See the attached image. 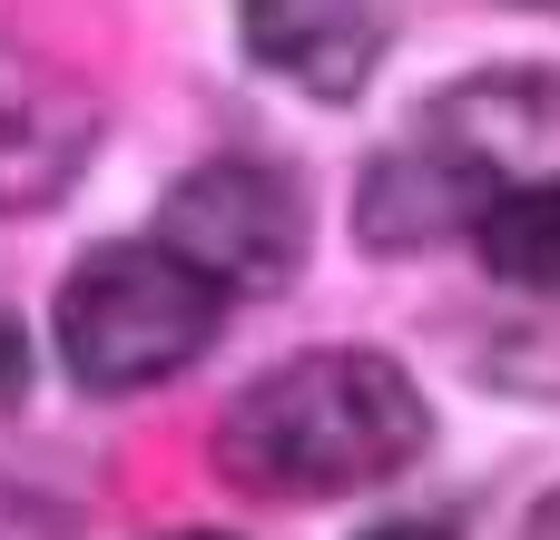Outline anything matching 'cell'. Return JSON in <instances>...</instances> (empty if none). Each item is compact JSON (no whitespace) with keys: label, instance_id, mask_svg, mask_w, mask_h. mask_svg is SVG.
<instances>
[{"label":"cell","instance_id":"cell-7","mask_svg":"<svg viewBox=\"0 0 560 540\" xmlns=\"http://www.w3.org/2000/svg\"><path fill=\"white\" fill-rule=\"evenodd\" d=\"M20 384H30V354H20V334H10V315H0V413L20 403Z\"/></svg>","mask_w":560,"mask_h":540},{"label":"cell","instance_id":"cell-5","mask_svg":"<svg viewBox=\"0 0 560 540\" xmlns=\"http://www.w3.org/2000/svg\"><path fill=\"white\" fill-rule=\"evenodd\" d=\"M236 30L256 49V69L315 89V98H354L384 59V0H236Z\"/></svg>","mask_w":560,"mask_h":540},{"label":"cell","instance_id":"cell-9","mask_svg":"<svg viewBox=\"0 0 560 540\" xmlns=\"http://www.w3.org/2000/svg\"><path fill=\"white\" fill-rule=\"evenodd\" d=\"M177 540H226V531H177Z\"/></svg>","mask_w":560,"mask_h":540},{"label":"cell","instance_id":"cell-6","mask_svg":"<svg viewBox=\"0 0 560 540\" xmlns=\"http://www.w3.org/2000/svg\"><path fill=\"white\" fill-rule=\"evenodd\" d=\"M482 266L522 295H560V177H522L482 207Z\"/></svg>","mask_w":560,"mask_h":540},{"label":"cell","instance_id":"cell-8","mask_svg":"<svg viewBox=\"0 0 560 540\" xmlns=\"http://www.w3.org/2000/svg\"><path fill=\"white\" fill-rule=\"evenodd\" d=\"M364 540H463V531H453V521H374Z\"/></svg>","mask_w":560,"mask_h":540},{"label":"cell","instance_id":"cell-2","mask_svg":"<svg viewBox=\"0 0 560 540\" xmlns=\"http://www.w3.org/2000/svg\"><path fill=\"white\" fill-rule=\"evenodd\" d=\"M226 325V285L187 266L167 236L148 246H89L59 285V364L89 394H148L187 374Z\"/></svg>","mask_w":560,"mask_h":540},{"label":"cell","instance_id":"cell-1","mask_svg":"<svg viewBox=\"0 0 560 540\" xmlns=\"http://www.w3.org/2000/svg\"><path fill=\"white\" fill-rule=\"evenodd\" d=\"M423 433H433V413H423L404 364L325 344V354H295V364L256 374L226 403L217 472L236 492H266V502H345V492L394 482L423 453Z\"/></svg>","mask_w":560,"mask_h":540},{"label":"cell","instance_id":"cell-4","mask_svg":"<svg viewBox=\"0 0 560 540\" xmlns=\"http://www.w3.org/2000/svg\"><path fill=\"white\" fill-rule=\"evenodd\" d=\"M98 148V108L79 79H59L49 59H30L20 39H0V216L59 207L79 187Z\"/></svg>","mask_w":560,"mask_h":540},{"label":"cell","instance_id":"cell-3","mask_svg":"<svg viewBox=\"0 0 560 540\" xmlns=\"http://www.w3.org/2000/svg\"><path fill=\"white\" fill-rule=\"evenodd\" d=\"M158 236L187 266H207L226 295H276L305 256V197L256 157H217V167H187L167 187Z\"/></svg>","mask_w":560,"mask_h":540}]
</instances>
